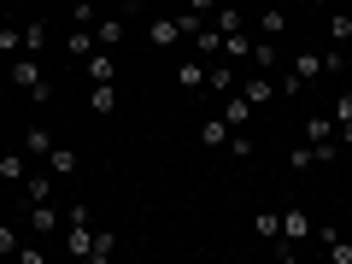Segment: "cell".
<instances>
[{
    "mask_svg": "<svg viewBox=\"0 0 352 264\" xmlns=\"http://www.w3.org/2000/svg\"><path fill=\"white\" fill-rule=\"evenodd\" d=\"M6 82H12L18 94H30L36 106L53 100V82L41 76V59H36V53H18V59H6Z\"/></svg>",
    "mask_w": 352,
    "mask_h": 264,
    "instance_id": "6da1fadb",
    "label": "cell"
},
{
    "mask_svg": "<svg viewBox=\"0 0 352 264\" xmlns=\"http://www.w3.org/2000/svg\"><path fill=\"white\" fill-rule=\"evenodd\" d=\"M141 36H147V47H159V53L182 47V24H176V12H164V6L147 18V30H141Z\"/></svg>",
    "mask_w": 352,
    "mask_h": 264,
    "instance_id": "7a4b0ae2",
    "label": "cell"
},
{
    "mask_svg": "<svg viewBox=\"0 0 352 264\" xmlns=\"http://www.w3.org/2000/svg\"><path fill=\"white\" fill-rule=\"evenodd\" d=\"M282 65H288V53H282V41H276V36H258V41H252L247 71H282Z\"/></svg>",
    "mask_w": 352,
    "mask_h": 264,
    "instance_id": "3957f363",
    "label": "cell"
},
{
    "mask_svg": "<svg viewBox=\"0 0 352 264\" xmlns=\"http://www.w3.org/2000/svg\"><path fill=\"white\" fill-rule=\"evenodd\" d=\"M65 252H71V258H82L88 264V247H94V223H88V217H65Z\"/></svg>",
    "mask_w": 352,
    "mask_h": 264,
    "instance_id": "277c9868",
    "label": "cell"
},
{
    "mask_svg": "<svg viewBox=\"0 0 352 264\" xmlns=\"http://www.w3.org/2000/svg\"><path fill=\"white\" fill-rule=\"evenodd\" d=\"M217 100H223L217 112H223V124H229V129H247V124H252V112H258V106H252L241 88H229V94H217Z\"/></svg>",
    "mask_w": 352,
    "mask_h": 264,
    "instance_id": "5b68a950",
    "label": "cell"
},
{
    "mask_svg": "<svg viewBox=\"0 0 352 264\" xmlns=\"http://www.w3.org/2000/svg\"><path fill=\"white\" fill-rule=\"evenodd\" d=\"M206 65L212 59H200V53L176 59V88H182V94H206Z\"/></svg>",
    "mask_w": 352,
    "mask_h": 264,
    "instance_id": "8992f818",
    "label": "cell"
},
{
    "mask_svg": "<svg viewBox=\"0 0 352 264\" xmlns=\"http://www.w3.org/2000/svg\"><path fill=\"white\" fill-rule=\"evenodd\" d=\"M24 217H30V229H36V241H47V235H59L65 229V217H59V206H24Z\"/></svg>",
    "mask_w": 352,
    "mask_h": 264,
    "instance_id": "52a82bcc",
    "label": "cell"
},
{
    "mask_svg": "<svg viewBox=\"0 0 352 264\" xmlns=\"http://www.w3.org/2000/svg\"><path fill=\"white\" fill-rule=\"evenodd\" d=\"M82 76L88 82H118V59H112V47H94L82 59Z\"/></svg>",
    "mask_w": 352,
    "mask_h": 264,
    "instance_id": "ba28073f",
    "label": "cell"
},
{
    "mask_svg": "<svg viewBox=\"0 0 352 264\" xmlns=\"http://www.w3.org/2000/svg\"><path fill=\"white\" fill-rule=\"evenodd\" d=\"M323 30H329V41L335 47H352V6H323Z\"/></svg>",
    "mask_w": 352,
    "mask_h": 264,
    "instance_id": "9c48e42d",
    "label": "cell"
},
{
    "mask_svg": "<svg viewBox=\"0 0 352 264\" xmlns=\"http://www.w3.org/2000/svg\"><path fill=\"white\" fill-rule=\"evenodd\" d=\"M206 88H212V94H229V88H241L235 59H212V65H206Z\"/></svg>",
    "mask_w": 352,
    "mask_h": 264,
    "instance_id": "30bf717a",
    "label": "cell"
},
{
    "mask_svg": "<svg viewBox=\"0 0 352 264\" xmlns=\"http://www.w3.org/2000/svg\"><path fill=\"white\" fill-rule=\"evenodd\" d=\"M241 94H247L252 106H270V100H276V76H270V71H252V76H241Z\"/></svg>",
    "mask_w": 352,
    "mask_h": 264,
    "instance_id": "8fae6325",
    "label": "cell"
},
{
    "mask_svg": "<svg viewBox=\"0 0 352 264\" xmlns=\"http://www.w3.org/2000/svg\"><path fill=\"white\" fill-rule=\"evenodd\" d=\"M24 176H30V153L24 147L0 153V182H6V188H24Z\"/></svg>",
    "mask_w": 352,
    "mask_h": 264,
    "instance_id": "7c38bea8",
    "label": "cell"
},
{
    "mask_svg": "<svg viewBox=\"0 0 352 264\" xmlns=\"http://www.w3.org/2000/svg\"><path fill=\"white\" fill-rule=\"evenodd\" d=\"M282 30H288V6H258L252 12V36H276L282 41Z\"/></svg>",
    "mask_w": 352,
    "mask_h": 264,
    "instance_id": "4fadbf2b",
    "label": "cell"
},
{
    "mask_svg": "<svg viewBox=\"0 0 352 264\" xmlns=\"http://www.w3.org/2000/svg\"><path fill=\"white\" fill-rule=\"evenodd\" d=\"M188 47L200 53V59H223V30H217V24H200V30L188 36Z\"/></svg>",
    "mask_w": 352,
    "mask_h": 264,
    "instance_id": "5bb4252c",
    "label": "cell"
},
{
    "mask_svg": "<svg viewBox=\"0 0 352 264\" xmlns=\"http://www.w3.org/2000/svg\"><path fill=\"white\" fill-rule=\"evenodd\" d=\"M53 147H59V135H53V129H47V124H30V129H24V153H30V159H36V164H41V159H47V153H53Z\"/></svg>",
    "mask_w": 352,
    "mask_h": 264,
    "instance_id": "9a60e30c",
    "label": "cell"
},
{
    "mask_svg": "<svg viewBox=\"0 0 352 264\" xmlns=\"http://www.w3.org/2000/svg\"><path fill=\"white\" fill-rule=\"evenodd\" d=\"M88 112H94V118H112L118 112V82H88Z\"/></svg>",
    "mask_w": 352,
    "mask_h": 264,
    "instance_id": "2e32d148",
    "label": "cell"
},
{
    "mask_svg": "<svg viewBox=\"0 0 352 264\" xmlns=\"http://www.w3.org/2000/svg\"><path fill=\"white\" fill-rule=\"evenodd\" d=\"M53 182H59L53 170H30V176H24V206H41V200H53Z\"/></svg>",
    "mask_w": 352,
    "mask_h": 264,
    "instance_id": "e0dca14e",
    "label": "cell"
},
{
    "mask_svg": "<svg viewBox=\"0 0 352 264\" xmlns=\"http://www.w3.org/2000/svg\"><path fill=\"white\" fill-rule=\"evenodd\" d=\"M94 47H100V41H94V30H88V24H76L71 36H65V59H76V65H82Z\"/></svg>",
    "mask_w": 352,
    "mask_h": 264,
    "instance_id": "ac0fdd59",
    "label": "cell"
},
{
    "mask_svg": "<svg viewBox=\"0 0 352 264\" xmlns=\"http://www.w3.org/2000/svg\"><path fill=\"white\" fill-rule=\"evenodd\" d=\"M200 147H229V124H223V112H212V118H200Z\"/></svg>",
    "mask_w": 352,
    "mask_h": 264,
    "instance_id": "d6986e66",
    "label": "cell"
},
{
    "mask_svg": "<svg viewBox=\"0 0 352 264\" xmlns=\"http://www.w3.org/2000/svg\"><path fill=\"white\" fill-rule=\"evenodd\" d=\"M47 170L59 176V182H65V176H76V170H82V159H76V147H53V153H47Z\"/></svg>",
    "mask_w": 352,
    "mask_h": 264,
    "instance_id": "ffe728a7",
    "label": "cell"
},
{
    "mask_svg": "<svg viewBox=\"0 0 352 264\" xmlns=\"http://www.w3.org/2000/svg\"><path fill=\"white\" fill-rule=\"evenodd\" d=\"M252 41H258V36H252V24H247V30H235V36H223V59H235V65H247V53H252Z\"/></svg>",
    "mask_w": 352,
    "mask_h": 264,
    "instance_id": "44dd1931",
    "label": "cell"
},
{
    "mask_svg": "<svg viewBox=\"0 0 352 264\" xmlns=\"http://www.w3.org/2000/svg\"><path fill=\"white\" fill-rule=\"evenodd\" d=\"M100 18H106V0H71V24H88V30H94Z\"/></svg>",
    "mask_w": 352,
    "mask_h": 264,
    "instance_id": "7402d4cb",
    "label": "cell"
},
{
    "mask_svg": "<svg viewBox=\"0 0 352 264\" xmlns=\"http://www.w3.org/2000/svg\"><path fill=\"white\" fill-rule=\"evenodd\" d=\"M112 252H118V235H112V229H94V247H88V264H112Z\"/></svg>",
    "mask_w": 352,
    "mask_h": 264,
    "instance_id": "603a6c76",
    "label": "cell"
},
{
    "mask_svg": "<svg viewBox=\"0 0 352 264\" xmlns=\"http://www.w3.org/2000/svg\"><path fill=\"white\" fill-rule=\"evenodd\" d=\"M94 41H100V47H118V41H124V18H118V12H106L100 24H94Z\"/></svg>",
    "mask_w": 352,
    "mask_h": 264,
    "instance_id": "cb8c5ba5",
    "label": "cell"
},
{
    "mask_svg": "<svg viewBox=\"0 0 352 264\" xmlns=\"http://www.w3.org/2000/svg\"><path fill=\"white\" fill-rule=\"evenodd\" d=\"M24 53H36V59L47 53V18H30L24 24Z\"/></svg>",
    "mask_w": 352,
    "mask_h": 264,
    "instance_id": "d4e9b609",
    "label": "cell"
},
{
    "mask_svg": "<svg viewBox=\"0 0 352 264\" xmlns=\"http://www.w3.org/2000/svg\"><path fill=\"white\" fill-rule=\"evenodd\" d=\"M24 53V24H0V59H18Z\"/></svg>",
    "mask_w": 352,
    "mask_h": 264,
    "instance_id": "484cf974",
    "label": "cell"
},
{
    "mask_svg": "<svg viewBox=\"0 0 352 264\" xmlns=\"http://www.w3.org/2000/svg\"><path fill=\"white\" fill-rule=\"evenodd\" d=\"M229 159H252V153H258V141H252V129H229Z\"/></svg>",
    "mask_w": 352,
    "mask_h": 264,
    "instance_id": "4316f807",
    "label": "cell"
},
{
    "mask_svg": "<svg viewBox=\"0 0 352 264\" xmlns=\"http://www.w3.org/2000/svg\"><path fill=\"white\" fill-rule=\"evenodd\" d=\"M305 141H335V118H329V112H311V118H305Z\"/></svg>",
    "mask_w": 352,
    "mask_h": 264,
    "instance_id": "83f0119b",
    "label": "cell"
},
{
    "mask_svg": "<svg viewBox=\"0 0 352 264\" xmlns=\"http://www.w3.org/2000/svg\"><path fill=\"white\" fill-rule=\"evenodd\" d=\"M270 76H276V94H282V100H300V94H305V82L288 71V65H282V71H270Z\"/></svg>",
    "mask_w": 352,
    "mask_h": 264,
    "instance_id": "f1b7e54d",
    "label": "cell"
},
{
    "mask_svg": "<svg viewBox=\"0 0 352 264\" xmlns=\"http://www.w3.org/2000/svg\"><path fill=\"white\" fill-rule=\"evenodd\" d=\"M311 164H317V147H311V141H300V147L288 153V170H294V176H305Z\"/></svg>",
    "mask_w": 352,
    "mask_h": 264,
    "instance_id": "f546056e",
    "label": "cell"
},
{
    "mask_svg": "<svg viewBox=\"0 0 352 264\" xmlns=\"http://www.w3.org/2000/svg\"><path fill=\"white\" fill-rule=\"evenodd\" d=\"M252 229H258V241H276L282 235V212H258V217H252Z\"/></svg>",
    "mask_w": 352,
    "mask_h": 264,
    "instance_id": "4dcf8cb0",
    "label": "cell"
},
{
    "mask_svg": "<svg viewBox=\"0 0 352 264\" xmlns=\"http://www.w3.org/2000/svg\"><path fill=\"white\" fill-rule=\"evenodd\" d=\"M329 118H335V124H352V88H340L335 100H329Z\"/></svg>",
    "mask_w": 352,
    "mask_h": 264,
    "instance_id": "1f68e13d",
    "label": "cell"
},
{
    "mask_svg": "<svg viewBox=\"0 0 352 264\" xmlns=\"http://www.w3.org/2000/svg\"><path fill=\"white\" fill-rule=\"evenodd\" d=\"M18 247H24L18 241V223H0V258H18Z\"/></svg>",
    "mask_w": 352,
    "mask_h": 264,
    "instance_id": "d6a6232c",
    "label": "cell"
},
{
    "mask_svg": "<svg viewBox=\"0 0 352 264\" xmlns=\"http://www.w3.org/2000/svg\"><path fill=\"white\" fill-rule=\"evenodd\" d=\"M323 252H329V264H352V241H346V235H340V241H329Z\"/></svg>",
    "mask_w": 352,
    "mask_h": 264,
    "instance_id": "836d02e7",
    "label": "cell"
},
{
    "mask_svg": "<svg viewBox=\"0 0 352 264\" xmlns=\"http://www.w3.org/2000/svg\"><path fill=\"white\" fill-rule=\"evenodd\" d=\"M18 264H47V247H36V241H30V247H18Z\"/></svg>",
    "mask_w": 352,
    "mask_h": 264,
    "instance_id": "e575fe53",
    "label": "cell"
},
{
    "mask_svg": "<svg viewBox=\"0 0 352 264\" xmlns=\"http://www.w3.org/2000/svg\"><path fill=\"white\" fill-rule=\"evenodd\" d=\"M311 241H317V247H329V241H340V229H335V223H317Z\"/></svg>",
    "mask_w": 352,
    "mask_h": 264,
    "instance_id": "d590c367",
    "label": "cell"
},
{
    "mask_svg": "<svg viewBox=\"0 0 352 264\" xmlns=\"http://www.w3.org/2000/svg\"><path fill=\"white\" fill-rule=\"evenodd\" d=\"M182 6H188V12H200V18H212V12H217V0H182Z\"/></svg>",
    "mask_w": 352,
    "mask_h": 264,
    "instance_id": "8d00e7d4",
    "label": "cell"
},
{
    "mask_svg": "<svg viewBox=\"0 0 352 264\" xmlns=\"http://www.w3.org/2000/svg\"><path fill=\"white\" fill-rule=\"evenodd\" d=\"M340 59H346V76H352V47H340Z\"/></svg>",
    "mask_w": 352,
    "mask_h": 264,
    "instance_id": "74e56055",
    "label": "cell"
},
{
    "mask_svg": "<svg viewBox=\"0 0 352 264\" xmlns=\"http://www.w3.org/2000/svg\"><path fill=\"white\" fill-rule=\"evenodd\" d=\"M311 6H317V12H323V6H335V0H311Z\"/></svg>",
    "mask_w": 352,
    "mask_h": 264,
    "instance_id": "f35d334b",
    "label": "cell"
},
{
    "mask_svg": "<svg viewBox=\"0 0 352 264\" xmlns=\"http://www.w3.org/2000/svg\"><path fill=\"white\" fill-rule=\"evenodd\" d=\"M141 6H153V12H159V6H164V0H141Z\"/></svg>",
    "mask_w": 352,
    "mask_h": 264,
    "instance_id": "ab89813d",
    "label": "cell"
},
{
    "mask_svg": "<svg viewBox=\"0 0 352 264\" xmlns=\"http://www.w3.org/2000/svg\"><path fill=\"white\" fill-rule=\"evenodd\" d=\"M0 82H6V59H0Z\"/></svg>",
    "mask_w": 352,
    "mask_h": 264,
    "instance_id": "60d3db41",
    "label": "cell"
},
{
    "mask_svg": "<svg viewBox=\"0 0 352 264\" xmlns=\"http://www.w3.org/2000/svg\"><path fill=\"white\" fill-rule=\"evenodd\" d=\"M229 6H247V0H229Z\"/></svg>",
    "mask_w": 352,
    "mask_h": 264,
    "instance_id": "b9f144b4",
    "label": "cell"
},
{
    "mask_svg": "<svg viewBox=\"0 0 352 264\" xmlns=\"http://www.w3.org/2000/svg\"><path fill=\"white\" fill-rule=\"evenodd\" d=\"M346 206H352V188H346Z\"/></svg>",
    "mask_w": 352,
    "mask_h": 264,
    "instance_id": "7bdbcfd3",
    "label": "cell"
},
{
    "mask_svg": "<svg viewBox=\"0 0 352 264\" xmlns=\"http://www.w3.org/2000/svg\"><path fill=\"white\" fill-rule=\"evenodd\" d=\"M0 188H6V182H0Z\"/></svg>",
    "mask_w": 352,
    "mask_h": 264,
    "instance_id": "ee69618b",
    "label": "cell"
},
{
    "mask_svg": "<svg viewBox=\"0 0 352 264\" xmlns=\"http://www.w3.org/2000/svg\"><path fill=\"white\" fill-rule=\"evenodd\" d=\"M106 6H112V0H106Z\"/></svg>",
    "mask_w": 352,
    "mask_h": 264,
    "instance_id": "f6af8a7d",
    "label": "cell"
},
{
    "mask_svg": "<svg viewBox=\"0 0 352 264\" xmlns=\"http://www.w3.org/2000/svg\"><path fill=\"white\" fill-rule=\"evenodd\" d=\"M346 6H352V0H346Z\"/></svg>",
    "mask_w": 352,
    "mask_h": 264,
    "instance_id": "bcb514c9",
    "label": "cell"
}]
</instances>
